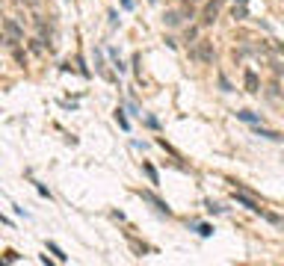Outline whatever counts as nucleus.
<instances>
[{
  "instance_id": "6",
  "label": "nucleus",
  "mask_w": 284,
  "mask_h": 266,
  "mask_svg": "<svg viewBox=\"0 0 284 266\" xmlns=\"http://www.w3.org/2000/svg\"><path fill=\"white\" fill-rule=\"evenodd\" d=\"M231 15H234L237 21H246V18H248V9H246V3H234V9H231Z\"/></svg>"
},
{
  "instance_id": "7",
  "label": "nucleus",
  "mask_w": 284,
  "mask_h": 266,
  "mask_svg": "<svg viewBox=\"0 0 284 266\" xmlns=\"http://www.w3.org/2000/svg\"><path fill=\"white\" fill-rule=\"evenodd\" d=\"M258 136H264V139H272V142H281V139H284L281 133H275V130H264V127H258Z\"/></svg>"
},
{
  "instance_id": "2",
  "label": "nucleus",
  "mask_w": 284,
  "mask_h": 266,
  "mask_svg": "<svg viewBox=\"0 0 284 266\" xmlns=\"http://www.w3.org/2000/svg\"><path fill=\"white\" fill-rule=\"evenodd\" d=\"M3 33L9 35V39H15V42H21V39H24V30L18 27V21H15V18H3Z\"/></svg>"
},
{
  "instance_id": "10",
  "label": "nucleus",
  "mask_w": 284,
  "mask_h": 266,
  "mask_svg": "<svg viewBox=\"0 0 284 266\" xmlns=\"http://www.w3.org/2000/svg\"><path fill=\"white\" fill-rule=\"evenodd\" d=\"M48 248H51V254H56V257H59V260H65V254H62V248H59V246H56V243H51V246H48Z\"/></svg>"
},
{
  "instance_id": "9",
  "label": "nucleus",
  "mask_w": 284,
  "mask_h": 266,
  "mask_svg": "<svg viewBox=\"0 0 284 266\" xmlns=\"http://www.w3.org/2000/svg\"><path fill=\"white\" fill-rule=\"evenodd\" d=\"M237 119H243V122H258V116H255V112H248V109L237 112Z\"/></svg>"
},
{
  "instance_id": "13",
  "label": "nucleus",
  "mask_w": 284,
  "mask_h": 266,
  "mask_svg": "<svg viewBox=\"0 0 284 266\" xmlns=\"http://www.w3.org/2000/svg\"><path fill=\"white\" fill-rule=\"evenodd\" d=\"M116 119H119V124H122V127H127V119L122 116V109H116Z\"/></svg>"
},
{
  "instance_id": "12",
  "label": "nucleus",
  "mask_w": 284,
  "mask_h": 266,
  "mask_svg": "<svg viewBox=\"0 0 284 266\" xmlns=\"http://www.w3.org/2000/svg\"><path fill=\"white\" fill-rule=\"evenodd\" d=\"M145 175H148V177H151V183H157V172H154V169H151V166H145Z\"/></svg>"
},
{
  "instance_id": "8",
  "label": "nucleus",
  "mask_w": 284,
  "mask_h": 266,
  "mask_svg": "<svg viewBox=\"0 0 284 266\" xmlns=\"http://www.w3.org/2000/svg\"><path fill=\"white\" fill-rule=\"evenodd\" d=\"M166 27H178V24H181V12H166Z\"/></svg>"
},
{
  "instance_id": "1",
  "label": "nucleus",
  "mask_w": 284,
  "mask_h": 266,
  "mask_svg": "<svg viewBox=\"0 0 284 266\" xmlns=\"http://www.w3.org/2000/svg\"><path fill=\"white\" fill-rule=\"evenodd\" d=\"M213 42L210 39H198L193 48H190V59L193 62H198V65H207V62H213Z\"/></svg>"
},
{
  "instance_id": "3",
  "label": "nucleus",
  "mask_w": 284,
  "mask_h": 266,
  "mask_svg": "<svg viewBox=\"0 0 284 266\" xmlns=\"http://www.w3.org/2000/svg\"><path fill=\"white\" fill-rule=\"evenodd\" d=\"M234 201L243 204V207H248V210H255V213H261V204H258L252 195H246V193H237V189H234Z\"/></svg>"
},
{
  "instance_id": "4",
  "label": "nucleus",
  "mask_w": 284,
  "mask_h": 266,
  "mask_svg": "<svg viewBox=\"0 0 284 266\" xmlns=\"http://www.w3.org/2000/svg\"><path fill=\"white\" fill-rule=\"evenodd\" d=\"M258 86H261V83H258V74H255V71H246V89H248V92H258Z\"/></svg>"
},
{
  "instance_id": "11",
  "label": "nucleus",
  "mask_w": 284,
  "mask_h": 266,
  "mask_svg": "<svg viewBox=\"0 0 284 266\" xmlns=\"http://www.w3.org/2000/svg\"><path fill=\"white\" fill-rule=\"evenodd\" d=\"M181 15H184V18H193V6H190V3H184V6H181Z\"/></svg>"
},
{
  "instance_id": "5",
  "label": "nucleus",
  "mask_w": 284,
  "mask_h": 266,
  "mask_svg": "<svg viewBox=\"0 0 284 266\" xmlns=\"http://www.w3.org/2000/svg\"><path fill=\"white\" fill-rule=\"evenodd\" d=\"M142 198H145V201H151V204H154V207H157V210H160V213H166V216H169V207H166V204H163V201H160V198H154V195H151V193H142Z\"/></svg>"
}]
</instances>
